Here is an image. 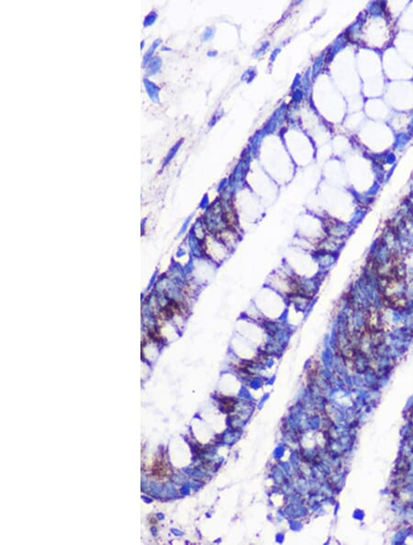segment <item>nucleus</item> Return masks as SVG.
<instances>
[{
	"label": "nucleus",
	"mask_w": 413,
	"mask_h": 545,
	"mask_svg": "<svg viewBox=\"0 0 413 545\" xmlns=\"http://www.w3.org/2000/svg\"><path fill=\"white\" fill-rule=\"evenodd\" d=\"M283 291L289 301L295 303H304L311 301L313 294L298 276H286L283 279Z\"/></svg>",
	"instance_id": "nucleus-1"
},
{
	"label": "nucleus",
	"mask_w": 413,
	"mask_h": 545,
	"mask_svg": "<svg viewBox=\"0 0 413 545\" xmlns=\"http://www.w3.org/2000/svg\"><path fill=\"white\" fill-rule=\"evenodd\" d=\"M221 215H222V224L223 227L228 229L231 233L239 236L240 227H239L237 214L232 203L228 202L221 206Z\"/></svg>",
	"instance_id": "nucleus-2"
},
{
	"label": "nucleus",
	"mask_w": 413,
	"mask_h": 545,
	"mask_svg": "<svg viewBox=\"0 0 413 545\" xmlns=\"http://www.w3.org/2000/svg\"><path fill=\"white\" fill-rule=\"evenodd\" d=\"M150 474L153 479L157 481L165 482L170 479L172 476V470L163 455H159L153 460L150 467Z\"/></svg>",
	"instance_id": "nucleus-3"
},
{
	"label": "nucleus",
	"mask_w": 413,
	"mask_h": 545,
	"mask_svg": "<svg viewBox=\"0 0 413 545\" xmlns=\"http://www.w3.org/2000/svg\"><path fill=\"white\" fill-rule=\"evenodd\" d=\"M380 301L386 308H393L395 310H403L407 308L408 301L405 296L401 294L380 295Z\"/></svg>",
	"instance_id": "nucleus-4"
},
{
	"label": "nucleus",
	"mask_w": 413,
	"mask_h": 545,
	"mask_svg": "<svg viewBox=\"0 0 413 545\" xmlns=\"http://www.w3.org/2000/svg\"><path fill=\"white\" fill-rule=\"evenodd\" d=\"M323 224H324V229H325L327 234L330 235V236L335 237L336 233H338L340 231V229H339L341 227L340 222L334 220L333 218L326 219L325 221L323 222Z\"/></svg>",
	"instance_id": "nucleus-5"
},
{
	"label": "nucleus",
	"mask_w": 413,
	"mask_h": 545,
	"mask_svg": "<svg viewBox=\"0 0 413 545\" xmlns=\"http://www.w3.org/2000/svg\"><path fill=\"white\" fill-rule=\"evenodd\" d=\"M319 371V362L314 360L310 363V368L308 370V374H307V377L309 378V382H312L313 380L316 379L317 376H318Z\"/></svg>",
	"instance_id": "nucleus-6"
},
{
	"label": "nucleus",
	"mask_w": 413,
	"mask_h": 545,
	"mask_svg": "<svg viewBox=\"0 0 413 545\" xmlns=\"http://www.w3.org/2000/svg\"><path fill=\"white\" fill-rule=\"evenodd\" d=\"M222 406H223V410L227 412H231L234 410L235 407V401L231 398H224L222 402Z\"/></svg>",
	"instance_id": "nucleus-7"
},
{
	"label": "nucleus",
	"mask_w": 413,
	"mask_h": 545,
	"mask_svg": "<svg viewBox=\"0 0 413 545\" xmlns=\"http://www.w3.org/2000/svg\"><path fill=\"white\" fill-rule=\"evenodd\" d=\"M154 19H155V16H153V13H151L150 15H148V16L145 18V19H144V26L151 25V24L153 22Z\"/></svg>",
	"instance_id": "nucleus-8"
}]
</instances>
